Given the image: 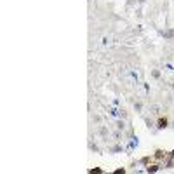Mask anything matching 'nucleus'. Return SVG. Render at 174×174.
I'll use <instances>...</instances> for the list:
<instances>
[{"instance_id":"obj_1","label":"nucleus","mask_w":174,"mask_h":174,"mask_svg":"<svg viewBox=\"0 0 174 174\" xmlns=\"http://www.w3.org/2000/svg\"><path fill=\"white\" fill-rule=\"evenodd\" d=\"M167 125V120L165 119H160V120H158V127H165Z\"/></svg>"}]
</instances>
